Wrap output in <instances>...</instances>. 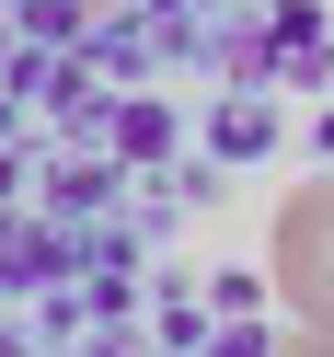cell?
Here are the masks:
<instances>
[{"label": "cell", "instance_id": "7a4b0ae2", "mask_svg": "<svg viewBox=\"0 0 334 357\" xmlns=\"http://www.w3.org/2000/svg\"><path fill=\"white\" fill-rule=\"evenodd\" d=\"M288 357H334V334H311V346H288Z\"/></svg>", "mask_w": 334, "mask_h": 357}, {"label": "cell", "instance_id": "6da1fadb", "mask_svg": "<svg viewBox=\"0 0 334 357\" xmlns=\"http://www.w3.org/2000/svg\"><path fill=\"white\" fill-rule=\"evenodd\" d=\"M265 277H277V300H288L300 334H334V173H311V185L277 208V231H265Z\"/></svg>", "mask_w": 334, "mask_h": 357}]
</instances>
